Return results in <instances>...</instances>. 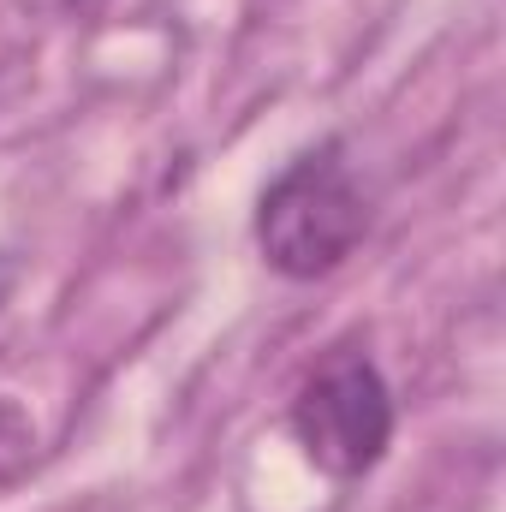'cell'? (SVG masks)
Masks as SVG:
<instances>
[{
    "instance_id": "obj_1",
    "label": "cell",
    "mask_w": 506,
    "mask_h": 512,
    "mask_svg": "<svg viewBox=\"0 0 506 512\" xmlns=\"http://www.w3.org/2000/svg\"><path fill=\"white\" fill-rule=\"evenodd\" d=\"M370 233V203L334 143L298 155L256 203V245L274 274L322 280Z\"/></svg>"
},
{
    "instance_id": "obj_2",
    "label": "cell",
    "mask_w": 506,
    "mask_h": 512,
    "mask_svg": "<svg viewBox=\"0 0 506 512\" xmlns=\"http://www.w3.org/2000/svg\"><path fill=\"white\" fill-rule=\"evenodd\" d=\"M292 435L316 471L340 483L370 477L393 441V393L376 358L358 346H334L292 399Z\"/></svg>"
},
{
    "instance_id": "obj_3",
    "label": "cell",
    "mask_w": 506,
    "mask_h": 512,
    "mask_svg": "<svg viewBox=\"0 0 506 512\" xmlns=\"http://www.w3.org/2000/svg\"><path fill=\"white\" fill-rule=\"evenodd\" d=\"M30 459H36V429H30V417H24V405L0 399V489L18 483V477L30 471Z\"/></svg>"
},
{
    "instance_id": "obj_4",
    "label": "cell",
    "mask_w": 506,
    "mask_h": 512,
    "mask_svg": "<svg viewBox=\"0 0 506 512\" xmlns=\"http://www.w3.org/2000/svg\"><path fill=\"white\" fill-rule=\"evenodd\" d=\"M30 18H54V24H90L108 12V0H18Z\"/></svg>"
},
{
    "instance_id": "obj_5",
    "label": "cell",
    "mask_w": 506,
    "mask_h": 512,
    "mask_svg": "<svg viewBox=\"0 0 506 512\" xmlns=\"http://www.w3.org/2000/svg\"><path fill=\"white\" fill-rule=\"evenodd\" d=\"M0 298H6V274H0Z\"/></svg>"
}]
</instances>
